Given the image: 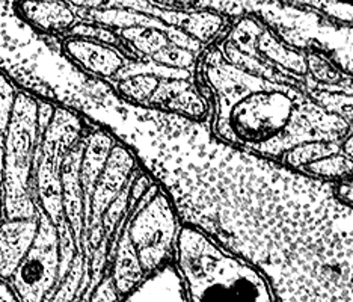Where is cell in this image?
Returning <instances> with one entry per match:
<instances>
[{
	"mask_svg": "<svg viewBox=\"0 0 353 302\" xmlns=\"http://www.w3.org/2000/svg\"><path fill=\"white\" fill-rule=\"evenodd\" d=\"M199 74L213 95L212 129L223 144L285 163L294 150L305 145L352 138L350 121L294 86L236 67L218 46L204 53Z\"/></svg>",
	"mask_w": 353,
	"mask_h": 302,
	"instance_id": "6da1fadb",
	"label": "cell"
},
{
	"mask_svg": "<svg viewBox=\"0 0 353 302\" xmlns=\"http://www.w3.org/2000/svg\"><path fill=\"white\" fill-rule=\"evenodd\" d=\"M172 263L188 302H278L259 268L192 225H180Z\"/></svg>",
	"mask_w": 353,
	"mask_h": 302,
	"instance_id": "7a4b0ae2",
	"label": "cell"
},
{
	"mask_svg": "<svg viewBox=\"0 0 353 302\" xmlns=\"http://www.w3.org/2000/svg\"><path fill=\"white\" fill-rule=\"evenodd\" d=\"M39 129V105L34 95L17 91L14 112L0 150V203L3 219L38 217L34 195V157Z\"/></svg>",
	"mask_w": 353,
	"mask_h": 302,
	"instance_id": "3957f363",
	"label": "cell"
},
{
	"mask_svg": "<svg viewBox=\"0 0 353 302\" xmlns=\"http://www.w3.org/2000/svg\"><path fill=\"white\" fill-rule=\"evenodd\" d=\"M39 129L34 157V195L54 227L62 219L61 170L63 157L82 138L83 121L68 109L38 101Z\"/></svg>",
	"mask_w": 353,
	"mask_h": 302,
	"instance_id": "277c9868",
	"label": "cell"
},
{
	"mask_svg": "<svg viewBox=\"0 0 353 302\" xmlns=\"http://www.w3.org/2000/svg\"><path fill=\"white\" fill-rule=\"evenodd\" d=\"M59 261L58 230L38 208L35 241L17 271L8 281L19 302H49L58 284Z\"/></svg>",
	"mask_w": 353,
	"mask_h": 302,
	"instance_id": "5b68a950",
	"label": "cell"
},
{
	"mask_svg": "<svg viewBox=\"0 0 353 302\" xmlns=\"http://www.w3.org/2000/svg\"><path fill=\"white\" fill-rule=\"evenodd\" d=\"M38 232V217L0 221V281L8 283L29 252Z\"/></svg>",
	"mask_w": 353,
	"mask_h": 302,
	"instance_id": "8992f818",
	"label": "cell"
},
{
	"mask_svg": "<svg viewBox=\"0 0 353 302\" xmlns=\"http://www.w3.org/2000/svg\"><path fill=\"white\" fill-rule=\"evenodd\" d=\"M121 302H188L172 261L148 275Z\"/></svg>",
	"mask_w": 353,
	"mask_h": 302,
	"instance_id": "52a82bcc",
	"label": "cell"
},
{
	"mask_svg": "<svg viewBox=\"0 0 353 302\" xmlns=\"http://www.w3.org/2000/svg\"><path fill=\"white\" fill-rule=\"evenodd\" d=\"M19 15L29 25L47 35L65 37L76 23V14L70 3L47 2V3H15Z\"/></svg>",
	"mask_w": 353,
	"mask_h": 302,
	"instance_id": "ba28073f",
	"label": "cell"
},
{
	"mask_svg": "<svg viewBox=\"0 0 353 302\" xmlns=\"http://www.w3.org/2000/svg\"><path fill=\"white\" fill-rule=\"evenodd\" d=\"M15 95H17V91H15L12 82L3 73H0V150L3 147L8 127L11 123Z\"/></svg>",
	"mask_w": 353,
	"mask_h": 302,
	"instance_id": "9c48e42d",
	"label": "cell"
},
{
	"mask_svg": "<svg viewBox=\"0 0 353 302\" xmlns=\"http://www.w3.org/2000/svg\"><path fill=\"white\" fill-rule=\"evenodd\" d=\"M310 10L316 11L317 14L323 15L325 19L332 20L339 25L350 26L352 23V6L341 3H302Z\"/></svg>",
	"mask_w": 353,
	"mask_h": 302,
	"instance_id": "30bf717a",
	"label": "cell"
},
{
	"mask_svg": "<svg viewBox=\"0 0 353 302\" xmlns=\"http://www.w3.org/2000/svg\"><path fill=\"white\" fill-rule=\"evenodd\" d=\"M0 183H2V181H0Z\"/></svg>",
	"mask_w": 353,
	"mask_h": 302,
	"instance_id": "8fae6325",
	"label": "cell"
}]
</instances>
